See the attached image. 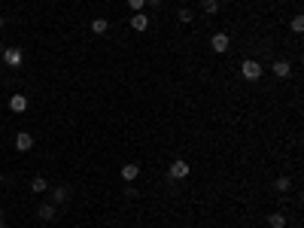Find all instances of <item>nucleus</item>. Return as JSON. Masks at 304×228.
I'll list each match as a JSON object with an SVG mask.
<instances>
[{
  "label": "nucleus",
  "mask_w": 304,
  "mask_h": 228,
  "mask_svg": "<svg viewBox=\"0 0 304 228\" xmlns=\"http://www.w3.org/2000/svg\"><path fill=\"white\" fill-rule=\"evenodd\" d=\"M262 64L256 61V58H246L244 64H240V73H244V80H250V82H256V80H262Z\"/></svg>",
  "instance_id": "1"
},
{
  "label": "nucleus",
  "mask_w": 304,
  "mask_h": 228,
  "mask_svg": "<svg viewBox=\"0 0 304 228\" xmlns=\"http://www.w3.org/2000/svg\"><path fill=\"white\" fill-rule=\"evenodd\" d=\"M4 64H6V67H22V64H24V52H22L18 46H6V49H4Z\"/></svg>",
  "instance_id": "2"
},
{
  "label": "nucleus",
  "mask_w": 304,
  "mask_h": 228,
  "mask_svg": "<svg viewBox=\"0 0 304 228\" xmlns=\"http://www.w3.org/2000/svg\"><path fill=\"white\" fill-rule=\"evenodd\" d=\"M228 46H232V40H228V34H225V30H216V34L210 36V49H213L216 55L228 52Z\"/></svg>",
  "instance_id": "3"
},
{
  "label": "nucleus",
  "mask_w": 304,
  "mask_h": 228,
  "mask_svg": "<svg viewBox=\"0 0 304 228\" xmlns=\"http://www.w3.org/2000/svg\"><path fill=\"white\" fill-rule=\"evenodd\" d=\"M188 170H192V168H188V162H186V158H174V162H170V168H168L170 180H186V176H188Z\"/></svg>",
  "instance_id": "4"
},
{
  "label": "nucleus",
  "mask_w": 304,
  "mask_h": 228,
  "mask_svg": "<svg viewBox=\"0 0 304 228\" xmlns=\"http://www.w3.org/2000/svg\"><path fill=\"white\" fill-rule=\"evenodd\" d=\"M271 70H274V76H280V80L292 76V64H289V61H283V58H277V61L271 64Z\"/></svg>",
  "instance_id": "5"
},
{
  "label": "nucleus",
  "mask_w": 304,
  "mask_h": 228,
  "mask_svg": "<svg viewBox=\"0 0 304 228\" xmlns=\"http://www.w3.org/2000/svg\"><path fill=\"white\" fill-rule=\"evenodd\" d=\"M10 110H12V112H18V116H22V112L28 110V98H24L22 92H16V94L10 98Z\"/></svg>",
  "instance_id": "6"
},
{
  "label": "nucleus",
  "mask_w": 304,
  "mask_h": 228,
  "mask_svg": "<svg viewBox=\"0 0 304 228\" xmlns=\"http://www.w3.org/2000/svg\"><path fill=\"white\" fill-rule=\"evenodd\" d=\"M16 149H18V152H28V149H34V137H30L28 131H18V134H16Z\"/></svg>",
  "instance_id": "7"
},
{
  "label": "nucleus",
  "mask_w": 304,
  "mask_h": 228,
  "mask_svg": "<svg viewBox=\"0 0 304 228\" xmlns=\"http://www.w3.org/2000/svg\"><path fill=\"white\" fill-rule=\"evenodd\" d=\"M36 216H40L43 222H52L58 216V207L55 204H40V207H36Z\"/></svg>",
  "instance_id": "8"
},
{
  "label": "nucleus",
  "mask_w": 304,
  "mask_h": 228,
  "mask_svg": "<svg viewBox=\"0 0 304 228\" xmlns=\"http://www.w3.org/2000/svg\"><path fill=\"white\" fill-rule=\"evenodd\" d=\"M131 28H134L137 34H143V30L149 28V16H146V12H134V16H131Z\"/></svg>",
  "instance_id": "9"
},
{
  "label": "nucleus",
  "mask_w": 304,
  "mask_h": 228,
  "mask_svg": "<svg viewBox=\"0 0 304 228\" xmlns=\"http://www.w3.org/2000/svg\"><path fill=\"white\" fill-rule=\"evenodd\" d=\"M49 192H52V204L58 207V204H64L67 198H70V188L67 186H58V188H49Z\"/></svg>",
  "instance_id": "10"
},
{
  "label": "nucleus",
  "mask_w": 304,
  "mask_h": 228,
  "mask_svg": "<svg viewBox=\"0 0 304 228\" xmlns=\"http://www.w3.org/2000/svg\"><path fill=\"white\" fill-rule=\"evenodd\" d=\"M30 192H34V195H43V192H49V182H46V176H34V180H30Z\"/></svg>",
  "instance_id": "11"
},
{
  "label": "nucleus",
  "mask_w": 304,
  "mask_h": 228,
  "mask_svg": "<svg viewBox=\"0 0 304 228\" xmlns=\"http://www.w3.org/2000/svg\"><path fill=\"white\" fill-rule=\"evenodd\" d=\"M140 176V164H122V180L125 182H134Z\"/></svg>",
  "instance_id": "12"
},
{
  "label": "nucleus",
  "mask_w": 304,
  "mask_h": 228,
  "mask_svg": "<svg viewBox=\"0 0 304 228\" xmlns=\"http://www.w3.org/2000/svg\"><path fill=\"white\" fill-rule=\"evenodd\" d=\"M106 30H110V22H106V18H92V34L104 36Z\"/></svg>",
  "instance_id": "13"
},
{
  "label": "nucleus",
  "mask_w": 304,
  "mask_h": 228,
  "mask_svg": "<svg viewBox=\"0 0 304 228\" xmlns=\"http://www.w3.org/2000/svg\"><path fill=\"white\" fill-rule=\"evenodd\" d=\"M274 188H277L280 195H286L289 188H292V180H289V176H277V180H274Z\"/></svg>",
  "instance_id": "14"
},
{
  "label": "nucleus",
  "mask_w": 304,
  "mask_h": 228,
  "mask_svg": "<svg viewBox=\"0 0 304 228\" xmlns=\"http://www.w3.org/2000/svg\"><path fill=\"white\" fill-rule=\"evenodd\" d=\"M268 225L271 228H286V213H271L268 216Z\"/></svg>",
  "instance_id": "15"
},
{
  "label": "nucleus",
  "mask_w": 304,
  "mask_h": 228,
  "mask_svg": "<svg viewBox=\"0 0 304 228\" xmlns=\"http://www.w3.org/2000/svg\"><path fill=\"white\" fill-rule=\"evenodd\" d=\"M219 6H222L219 0H201V10H204L207 16H216V12H219Z\"/></svg>",
  "instance_id": "16"
},
{
  "label": "nucleus",
  "mask_w": 304,
  "mask_h": 228,
  "mask_svg": "<svg viewBox=\"0 0 304 228\" xmlns=\"http://www.w3.org/2000/svg\"><path fill=\"white\" fill-rule=\"evenodd\" d=\"M289 28H292L295 34H301V30H304V16H295V18L289 22Z\"/></svg>",
  "instance_id": "17"
},
{
  "label": "nucleus",
  "mask_w": 304,
  "mask_h": 228,
  "mask_svg": "<svg viewBox=\"0 0 304 228\" xmlns=\"http://www.w3.org/2000/svg\"><path fill=\"white\" fill-rule=\"evenodd\" d=\"M176 22L188 24V22H192V12H188V10H176Z\"/></svg>",
  "instance_id": "18"
},
{
  "label": "nucleus",
  "mask_w": 304,
  "mask_h": 228,
  "mask_svg": "<svg viewBox=\"0 0 304 228\" xmlns=\"http://www.w3.org/2000/svg\"><path fill=\"white\" fill-rule=\"evenodd\" d=\"M128 6H131L134 12H143V6H146V0H128Z\"/></svg>",
  "instance_id": "19"
},
{
  "label": "nucleus",
  "mask_w": 304,
  "mask_h": 228,
  "mask_svg": "<svg viewBox=\"0 0 304 228\" xmlns=\"http://www.w3.org/2000/svg\"><path fill=\"white\" fill-rule=\"evenodd\" d=\"M146 4H149V6H152V10H158V6H162V4H164V0H146Z\"/></svg>",
  "instance_id": "20"
},
{
  "label": "nucleus",
  "mask_w": 304,
  "mask_h": 228,
  "mask_svg": "<svg viewBox=\"0 0 304 228\" xmlns=\"http://www.w3.org/2000/svg\"><path fill=\"white\" fill-rule=\"evenodd\" d=\"M0 30H4V16H0Z\"/></svg>",
  "instance_id": "21"
},
{
  "label": "nucleus",
  "mask_w": 304,
  "mask_h": 228,
  "mask_svg": "<svg viewBox=\"0 0 304 228\" xmlns=\"http://www.w3.org/2000/svg\"><path fill=\"white\" fill-rule=\"evenodd\" d=\"M0 228H6V222H4V219H0Z\"/></svg>",
  "instance_id": "22"
},
{
  "label": "nucleus",
  "mask_w": 304,
  "mask_h": 228,
  "mask_svg": "<svg viewBox=\"0 0 304 228\" xmlns=\"http://www.w3.org/2000/svg\"><path fill=\"white\" fill-rule=\"evenodd\" d=\"M0 176H4V174H0Z\"/></svg>",
  "instance_id": "23"
},
{
  "label": "nucleus",
  "mask_w": 304,
  "mask_h": 228,
  "mask_svg": "<svg viewBox=\"0 0 304 228\" xmlns=\"http://www.w3.org/2000/svg\"><path fill=\"white\" fill-rule=\"evenodd\" d=\"M219 4H222V0H219Z\"/></svg>",
  "instance_id": "24"
}]
</instances>
